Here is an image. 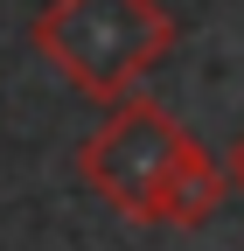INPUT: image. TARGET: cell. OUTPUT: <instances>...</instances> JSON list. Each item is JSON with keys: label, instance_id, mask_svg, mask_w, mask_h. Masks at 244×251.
<instances>
[{"label": "cell", "instance_id": "cell-4", "mask_svg": "<svg viewBox=\"0 0 244 251\" xmlns=\"http://www.w3.org/2000/svg\"><path fill=\"white\" fill-rule=\"evenodd\" d=\"M230 181L244 188V133H237V147H230Z\"/></svg>", "mask_w": 244, "mask_h": 251}, {"label": "cell", "instance_id": "cell-2", "mask_svg": "<svg viewBox=\"0 0 244 251\" xmlns=\"http://www.w3.org/2000/svg\"><path fill=\"white\" fill-rule=\"evenodd\" d=\"M189 147H195L189 126H181L161 98L133 91V98L105 105V126H98V133L77 140V175H84V188H91L112 216L154 224L174 168L189 161Z\"/></svg>", "mask_w": 244, "mask_h": 251}, {"label": "cell", "instance_id": "cell-3", "mask_svg": "<svg viewBox=\"0 0 244 251\" xmlns=\"http://www.w3.org/2000/svg\"><path fill=\"white\" fill-rule=\"evenodd\" d=\"M217 209H223V168L209 161V147H189V161L174 168L154 224H168V230H202Z\"/></svg>", "mask_w": 244, "mask_h": 251}, {"label": "cell", "instance_id": "cell-1", "mask_svg": "<svg viewBox=\"0 0 244 251\" xmlns=\"http://www.w3.org/2000/svg\"><path fill=\"white\" fill-rule=\"evenodd\" d=\"M174 35L181 21L161 0H49L28 28L35 56L91 105L133 98L140 77L174 49Z\"/></svg>", "mask_w": 244, "mask_h": 251}]
</instances>
